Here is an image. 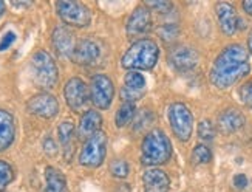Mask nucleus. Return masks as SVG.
Listing matches in <instances>:
<instances>
[{
  "instance_id": "25",
  "label": "nucleus",
  "mask_w": 252,
  "mask_h": 192,
  "mask_svg": "<svg viewBox=\"0 0 252 192\" xmlns=\"http://www.w3.org/2000/svg\"><path fill=\"white\" fill-rule=\"evenodd\" d=\"M14 180V171L11 164L0 160V192H3L6 186Z\"/></svg>"
},
{
  "instance_id": "24",
  "label": "nucleus",
  "mask_w": 252,
  "mask_h": 192,
  "mask_svg": "<svg viewBox=\"0 0 252 192\" xmlns=\"http://www.w3.org/2000/svg\"><path fill=\"white\" fill-rule=\"evenodd\" d=\"M192 160L196 164H207V163H211V160H212V152H211L209 148H207V146L198 144V146H195V149L192 152Z\"/></svg>"
},
{
  "instance_id": "13",
  "label": "nucleus",
  "mask_w": 252,
  "mask_h": 192,
  "mask_svg": "<svg viewBox=\"0 0 252 192\" xmlns=\"http://www.w3.org/2000/svg\"><path fill=\"white\" fill-rule=\"evenodd\" d=\"M167 59L177 72H190L198 64V53L188 45H177L170 48Z\"/></svg>"
},
{
  "instance_id": "37",
  "label": "nucleus",
  "mask_w": 252,
  "mask_h": 192,
  "mask_svg": "<svg viewBox=\"0 0 252 192\" xmlns=\"http://www.w3.org/2000/svg\"><path fill=\"white\" fill-rule=\"evenodd\" d=\"M248 48H249V51H251V54H252V33H251V36H249V39H248Z\"/></svg>"
},
{
  "instance_id": "34",
  "label": "nucleus",
  "mask_w": 252,
  "mask_h": 192,
  "mask_svg": "<svg viewBox=\"0 0 252 192\" xmlns=\"http://www.w3.org/2000/svg\"><path fill=\"white\" fill-rule=\"evenodd\" d=\"M243 9L249 16H252V0H245L243 2Z\"/></svg>"
},
{
  "instance_id": "1",
  "label": "nucleus",
  "mask_w": 252,
  "mask_h": 192,
  "mask_svg": "<svg viewBox=\"0 0 252 192\" xmlns=\"http://www.w3.org/2000/svg\"><path fill=\"white\" fill-rule=\"evenodd\" d=\"M249 54L245 47L232 43L226 47L215 59L211 69V82L217 88H229L249 75Z\"/></svg>"
},
{
  "instance_id": "26",
  "label": "nucleus",
  "mask_w": 252,
  "mask_h": 192,
  "mask_svg": "<svg viewBox=\"0 0 252 192\" xmlns=\"http://www.w3.org/2000/svg\"><path fill=\"white\" fill-rule=\"evenodd\" d=\"M198 137L204 141H212L215 138V127L211 121H201L198 124Z\"/></svg>"
},
{
  "instance_id": "2",
  "label": "nucleus",
  "mask_w": 252,
  "mask_h": 192,
  "mask_svg": "<svg viewBox=\"0 0 252 192\" xmlns=\"http://www.w3.org/2000/svg\"><path fill=\"white\" fill-rule=\"evenodd\" d=\"M172 143L167 135L159 129L149 132L141 144V163L157 167L170 160Z\"/></svg>"
},
{
  "instance_id": "11",
  "label": "nucleus",
  "mask_w": 252,
  "mask_h": 192,
  "mask_svg": "<svg viewBox=\"0 0 252 192\" xmlns=\"http://www.w3.org/2000/svg\"><path fill=\"white\" fill-rule=\"evenodd\" d=\"M152 28V11L146 6L141 5L133 9L127 20V36L128 39H138L146 36Z\"/></svg>"
},
{
  "instance_id": "14",
  "label": "nucleus",
  "mask_w": 252,
  "mask_h": 192,
  "mask_svg": "<svg viewBox=\"0 0 252 192\" xmlns=\"http://www.w3.org/2000/svg\"><path fill=\"white\" fill-rule=\"evenodd\" d=\"M146 93V79L141 73L130 70L124 77V87L121 90V98L124 103L135 104Z\"/></svg>"
},
{
  "instance_id": "18",
  "label": "nucleus",
  "mask_w": 252,
  "mask_h": 192,
  "mask_svg": "<svg viewBox=\"0 0 252 192\" xmlns=\"http://www.w3.org/2000/svg\"><path fill=\"white\" fill-rule=\"evenodd\" d=\"M102 126V116L99 112L96 110H87L81 116L79 126H78V138L81 140H89L97 132H101Z\"/></svg>"
},
{
  "instance_id": "3",
  "label": "nucleus",
  "mask_w": 252,
  "mask_h": 192,
  "mask_svg": "<svg viewBox=\"0 0 252 192\" xmlns=\"http://www.w3.org/2000/svg\"><path fill=\"white\" fill-rule=\"evenodd\" d=\"M159 58V48L155 40L139 39L123 56V67L130 70H152Z\"/></svg>"
},
{
  "instance_id": "20",
  "label": "nucleus",
  "mask_w": 252,
  "mask_h": 192,
  "mask_svg": "<svg viewBox=\"0 0 252 192\" xmlns=\"http://www.w3.org/2000/svg\"><path fill=\"white\" fill-rule=\"evenodd\" d=\"M58 137H59V143L62 146L65 161L70 163L73 158V154H74V124L71 121L61 122L59 129H58Z\"/></svg>"
},
{
  "instance_id": "22",
  "label": "nucleus",
  "mask_w": 252,
  "mask_h": 192,
  "mask_svg": "<svg viewBox=\"0 0 252 192\" xmlns=\"http://www.w3.org/2000/svg\"><path fill=\"white\" fill-rule=\"evenodd\" d=\"M45 192H68L67 178L58 167H45Z\"/></svg>"
},
{
  "instance_id": "16",
  "label": "nucleus",
  "mask_w": 252,
  "mask_h": 192,
  "mask_svg": "<svg viewBox=\"0 0 252 192\" xmlns=\"http://www.w3.org/2000/svg\"><path fill=\"white\" fill-rule=\"evenodd\" d=\"M215 13H217L218 22H220L221 31L226 36H232L238 30V22H240L235 8L231 3L220 2L215 5Z\"/></svg>"
},
{
  "instance_id": "33",
  "label": "nucleus",
  "mask_w": 252,
  "mask_h": 192,
  "mask_svg": "<svg viewBox=\"0 0 252 192\" xmlns=\"http://www.w3.org/2000/svg\"><path fill=\"white\" fill-rule=\"evenodd\" d=\"M234 186L237 189H245L248 186V178H246V175L245 174H237L234 177Z\"/></svg>"
},
{
  "instance_id": "32",
  "label": "nucleus",
  "mask_w": 252,
  "mask_h": 192,
  "mask_svg": "<svg viewBox=\"0 0 252 192\" xmlns=\"http://www.w3.org/2000/svg\"><path fill=\"white\" fill-rule=\"evenodd\" d=\"M43 149H45V152L48 154V155H56V152H58V146H56V143H54L51 138H47L45 141H43Z\"/></svg>"
},
{
  "instance_id": "19",
  "label": "nucleus",
  "mask_w": 252,
  "mask_h": 192,
  "mask_svg": "<svg viewBox=\"0 0 252 192\" xmlns=\"http://www.w3.org/2000/svg\"><path fill=\"white\" fill-rule=\"evenodd\" d=\"M16 138V122L11 112L0 109V152H5Z\"/></svg>"
},
{
  "instance_id": "28",
  "label": "nucleus",
  "mask_w": 252,
  "mask_h": 192,
  "mask_svg": "<svg viewBox=\"0 0 252 192\" xmlns=\"http://www.w3.org/2000/svg\"><path fill=\"white\" fill-rule=\"evenodd\" d=\"M128 164H127V161H124V160H116V161H113L112 163V166H110V172H112V175L113 177H116V178H126L127 175H128Z\"/></svg>"
},
{
  "instance_id": "29",
  "label": "nucleus",
  "mask_w": 252,
  "mask_h": 192,
  "mask_svg": "<svg viewBox=\"0 0 252 192\" xmlns=\"http://www.w3.org/2000/svg\"><path fill=\"white\" fill-rule=\"evenodd\" d=\"M146 6L150 9V11H157V13L159 14H166L169 13V11L172 9V3L167 2V0H152V2H147Z\"/></svg>"
},
{
  "instance_id": "6",
  "label": "nucleus",
  "mask_w": 252,
  "mask_h": 192,
  "mask_svg": "<svg viewBox=\"0 0 252 192\" xmlns=\"http://www.w3.org/2000/svg\"><path fill=\"white\" fill-rule=\"evenodd\" d=\"M170 127L180 141H189L193 130V116L183 103H173L167 110Z\"/></svg>"
},
{
  "instance_id": "10",
  "label": "nucleus",
  "mask_w": 252,
  "mask_h": 192,
  "mask_svg": "<svg viewBox=\"0 0 252 192\" xmlns=\"http://www.w3.org/2000/svg\"><path fill=\"white\" fill-rule=\"evenodd\" d=\"M101 58H102L101 42L96 39H92V38H87V39H82L76 43L71 61L76 62L78 65L90 67V65H94Z\"/></svg>"
},
{
  "instance_id": "9",
  "label": "nucleus",
  "mask_w": 252,
  "mask_h": 192,
  "mask_svg": "<svg viewBox=\"0 0 252 192\" xmlns=\"http://www.w3.org/2000/svg\"><path fill=\"white\" fill-rule=\"evenodd\" d=\"M63 96H65V101H67L68 107L73 112H76V114L82 112L90 101L89 87H87V84L79 77L68 79L67 84H65V88H63Z\"/></svg>"
},
{
  "instance_id": "15",
  "label": "nucleus",
  "mask_w": 252,
  "mask_h": 192,
  "mask_svg": "<svg viewBox=\"0 0 252 192\" xmlns=\"http://www.w3.org/2000/svg\"><path fill=\"white\" fill-rule=\"evenodd\" d=\"M51 42H53L54 50H56V53L61 56V58L67 59L73 56L74 48H76V42H74L73 31L67 25H61L58 28H54Z\"/></svg>"
},
{
  "instance_id": "8",
  "label": "nucleus",
  "mask_w": 252,
  "mask_h": 192,
  "mask_svg": "<svg viewBox=\"0 0 252 192\" xmlns=\"http://www.w3.org/2000/svg\"><path fill=\"white\" fill-rule=\"evenodd\" d=\"M115 98V85L107 75H94L90 82V99L94 107L107 110Z\"/></svg>"
},
{
  "instance_id": "5",
  "label": "nucleus",
  "mask_w": 252,
  "mask_h": 192,
  "mask_svg": "<svg viewBox=\"0 0 252 192\" xmlns=\"http://www.w3.org/2000/svg\"><path fill=\"white\" fill-rule=\"evenodd\" d=\"M56 11L61 20L67 27L85 28L92 22V11L81 2H73V0H61L56 3Z\"/></svg>"
},
{
  "instance_id": "30",
  "label": "nucleus",
  "mask_w": 252,
  "mask_h": 192,
  "mask_svg": "<svg viewBox=\"0 0 252 192\" xmlns=\"http://www.w3.org/2000/svg\"><path fill=\"white\" fill-rule=\"evenodd\" d=\"M240 98H242V101L246 106L252 107V81L246 82L242 88H240Z\"/></svg>"
},
{
  "instance_id": "23",
  "label": "nucleus",
  "mask_w": 252,
  "mask_h": 192,
  "mask_svg": "<svg viewBox=\"0 0 252 192\" xmlns=\"http://www.w3.org/2000/svg\"><path fill=\"white\" fill-rule=\"evenodd\" d=\"M135 104H130V103H124L121 107H119V110L116 112V116H115V122L118 127H124L127 126V124L133 119L135 116Z\"/></svg>"
},
{
  "instance_id": "4",
  "label": "nucleus",
  "mask_w": 252,
  "mask_h": 192,
  "mask_svg": "<svg viewBox=\"0 0 252 192\" xmlns=\"http://www.w3.org/2000/svg\"><path fill=\"white\" fill-rule=\"evenodd\" d=\"M31 76L39 88L50 90L54 88L59 81L58 65L45 50H39L31 58Z\"/></svg>"
},
{
  "instance_id": "35",
  "label": "nucleus",
  "mask_w": 252,
  "mask_h": 192,
  "mask_svg": "<svg viewBox=\"0 0 252 192\" xmlns=\"http://www.w3.org/2000/svg\"><path fill=\"white\" fill-rule=\"evenodd\" d=\"M14 8H30L31 6V3H24V2H13L11 3Z\"/></svg>"
},
{
  "instance_id": "36",
  "label": "nucleus",
  "mask_w": 252,
  "mask_h": 192,
  "mask_svg": "<svg viewBox=\"0 0 252 192\" xmlns=\"http://www.w3.org/2000/svg\"><path fill=\"white\" fill-rule=\"evenodd\" d=\"M5 9H6V5L3 2H0V17L5 14Z\"/></svg>"
},
{
  "instance_id": "27",
  "label": "nucleus",
  "mask_w": 252,
  "mask_h": 192,
  "mask_svg": "<svg viewBox=\"0 0 252 192\" xmlns=\"http://www.w3.org/2000/svg\"><path fill=\"white\" fill-rule=\"evenodd\" d=\"M178 33H180V30H178L177 25L169 24V25H164V27L159 30V38H161L164 42H166V43H169V42H173L175 39L178 38Z\"/></svg>"
},
{
  "instance_id": "7",
  "label": "nucleus",
  "mask_w": 252,
  "mask_h": 192,
  "mask_svg": "<svg viewBox=\"0 0 252 192\" xmlns=\"http://www.w3.org/2000/svg\"><path fill=\"white\" fill-rule=\"evenodd\" d=\"M107 133L97 132L85 141L79 154V163L85 167H99L107 155Z\"/></svg>"
},
{
  "instance_id": "21",
  "label": "nucleus",
  "mask_w": 252,
  "mask_h": 192,
  "mask_svg": "<svg viewBox=\"0 0 252 192\" xmlns=\"http://www.w3.org/2000/svg\"><path fill=\"white\" fill-rule=\"evenodd\" d=\"M245 124V116L235 109L224 110L223 114L218 116V129L223 133H234L238 129H242Z\"/></svg>"
},
{
  "instance_id": "31",
  "label": "nucleus",
  "mask_w": 252,
  "mask_h": 192,
  "mask_svg": "<svg viewBox=\"0 0 252 192\" xmlns=\"http://www.w3.org/2000/svg\"><path fill=\"white\" fill-rule=\"evenodd\" d=\"M16 39H17L16 33H13V31H8V33H5L3 38H2V40H0V51H5V50H8V48L11 47V45H13V43L16 42Z\"/></svg>"
},
{
  "instance_id": "12",
  "label": "nucleus",
  "mask_w": 252,
  "mask_h": 192,
  "mask_svg": "<svg viewBox=\"0 0 252 192\" xmlns=\"http://www.w3.org/2000/svg\"><path fill=\"white\" fill-rule=\"evenodd\" d=\"M27 110L34 116H39L43 119H51L59 114V103H58V99L50 93H39L28 99Z\"/></svg>"
},
{
  "instance_id": "17",
  "label": "nucleus",
  "mask_w": 252,
  "mask_h": 192,
  "mask_svg": "<svg viewBox=\"0 0 252 192\" xmlns=\"http://www.w3.org/2000/svg\"><path fill=\"white\" fill-rule=\"evenodd\" d=\"M144 192H169L170 180L167 174L158 167H152L142 174Z\"/></svg>"
}]
</instances>
